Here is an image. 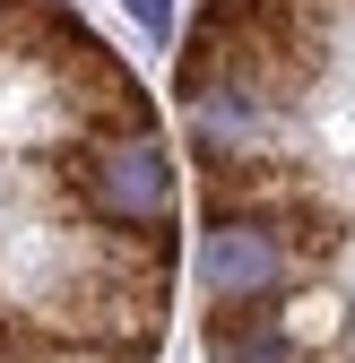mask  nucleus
<instances>
[{"label": "nucleus", "instance_id": "7ed1b4c3", "mask_svg": "<svg viewBox=\"0 0 355 363\" xmlns=\"http://www.w3.org/2000/svg\"><path fill=\"white\" fill-rule=\"evenodd\" d=\"M130 18H139L148 35H165V26H173V0H130Z\"/></svg>", "mask_w": 355, "mask_h": 363}, {"label": "nucleus", "instance_id": "f03ea898", "mask_svg": "<svg viewBox=\"0 0 355 363\" xmlns=\"http://www.w3.org/2000/svg\"><path fill=\"white\" fill-rule=\"evenodd\" d=\"M182 303V156L61 0H0V363H156Z\"/></svg>", "mask_w": 355, "mask_h": 363}, {"label": "nucleus", "instance_id": "f257e3e1", "mask_svg": "<svg viewBox=\"0 0 355 363\" xmlns=\"http://www.w3.org/2000/svg\"><path fill=\"white\" fill-rule=\"evenodd\" d=\"M208 363H355V0H200L173 61Z\"/></svg>", "mask_w": 355, "mask_h": 363}]
</instances>
